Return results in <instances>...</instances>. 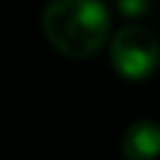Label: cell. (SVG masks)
<instances>
[{
    "label": "cell",
    "mask_w": 160,
    "mask_h": 160,
    "mask_svg": "<svg viewBox=\"0 0 160 160\" xmlns=\"http://www.w3.org/2000/svg\"><path fill=\"white\" fill-rule=\"evenodd\" d=\"M40 22L50 45L75 60L95 55L110 35V12L100 0H48Z\"/></svg>",
    "instance_id": "1"
},
{
    "label": "cell",
    "mask_w": 160,
    "mask_h": 160,
    "mask_svg": "<svg viewBox=\"0 0 160 160\" xmlns=\"http://www.w3.org/2000/svg\"><path fill=\"white\" fill-rule=\"evenodd\" d=\"M110 62L112 70L125 80H148L160 65L158 35L140 22L122 25L110 40Z\"/></svg>",
    "instance_id": "2"
},
{
    "label": "cell",
    "mask_w": 160,
    "mask_h": 160,
    "mask_svg": "<svg viewBox=\"0 0 160 160\" xmlns=\"http://www.w3.org/2000/svg\"><path fill=\"white\" fill-rule=\"evenodd\" d=\"M120 152L125 160H155L160 158V125L152 120H135L120 138Z\"/></svg>",
    "instance_id": "3"
},
{
    "label": "cell",
    "mask_w": 160,
    "mask_h": 160,
    "mask_svg": "<svg viewBox=\"0 0 160 160\" xmlns=\"http://www.w3.org/2000/svg\"><path fill=\"white\" fill-rule=\"evenodd\" d=\"M150 0H118V10L128 18H135V15H142L148 10Z\"/></svg>",
    "instance_id": "4"
},
{
    "label": "cell",
    "mask_w": 160,
    "mask_h": 160,
    "mask_svg": "<svg viewBox=\"0 0 160 160\" xmlns=\"http://www.w3.org/2000/svg\"><path fill=\"white\" fill-rule=\"evenodd\" d=\"M100 2H108V0H100Z\"/></svg>",
    "instance_id": "5"
}]
</instances>
